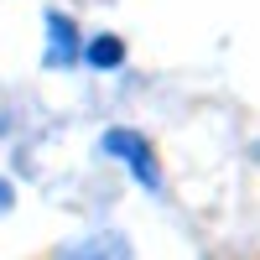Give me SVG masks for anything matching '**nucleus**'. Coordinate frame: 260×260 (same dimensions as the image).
Listing matches in <instances>:
<instances>
[{"instance_id": "obj_2", "label": "nucleus", "mask_w": 260, "mask_h": 260, "mask_svg": "<svg viewBox=\"0 0 260 260\" xmlns=\"http://www.w3.org/2000/svg\"><path fill=\"white\" fill-rule=\"evenodd\" d=\"M57 260H136V255H130V245L120 240V234H89V240L68 245Z\"/></svg>"}, {"instance_id": "obj_1", "label": "nucleus", "mask_w": 260, "mask_h": 260, "mask_svg": "<svg viewBox=\"0 0 260 260\" xmlns=\"http://www.w3.org/2000/svg\"><path fill=\"white\" fill-rule=\"evenodd\" d=\"M104 151H115V156L136 172V177L146 182V187H156L161 182V172H156V161H151V146L136 136V130H110V136H104Z\"/></svg>"}, {"instance_id": "obj_3", "label": "nucleus", "mask_w": 260, "mask_h": 260, "mask_svg": "<svg viewBox=\"0 0 260 260\" xmlns=\"http://www.w3.org/2000/svg\"><path fill=\"white\" fill-rule=\"evenodd\" d=\"M120 57H125V47H120L115 37H99V42H89V62H94V68H115Z\"/></svg>"}, {"instance_id": "obj_4", "label": "nucleus", "mask_w": 260, "mask_h": 260, "mask_svg": "<svg viewBox=\"0 0 260 260\" xmlns=\"http://www.w3.org/2000/svg\"><path fill=\"white\" fill-rule=\"evenodd\" d=\"M52 42H57L52 57H57V62H68V57H73V26H68L62 16H52Z\"/></svg>"}]
</instances>
